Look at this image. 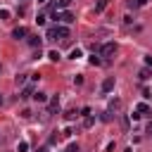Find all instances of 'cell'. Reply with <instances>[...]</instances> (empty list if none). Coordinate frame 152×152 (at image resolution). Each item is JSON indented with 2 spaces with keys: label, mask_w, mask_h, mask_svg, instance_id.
Instances as JSON below:
<instances>
[{
  "label": "cell",
  "mask_w": 152,
  "mask_h": 152,
  "mask_svg": "<svg viewBox=\"0 0 152 152\" xmlns=\"http://www.w3.org/2000/svg\"><path fill=\"white\" fill-rule=\"evenodd\" d=\"M48 38L55 40V38H69V28L66 26H52L48 28Z\"/></svg>",
  "instance_id": "1"
},
{
  "label": "cell",
  "mask_w": 152,
  "mask_h": 152,
  "mask_svg": "<svg viewBox=\"0 0 152 152\" xmlns=\"http://www.w3.org/2000/svg\"><path fill=\"white\" fill-rule=\"evenodd\" d=\"M114 52H116V45H114V43H104V45L100 48V57H107V59H109Z\"/></svg>",
  "instance_id": "2"
},
{
  "label": "cell",
  "mask_w": 152,
  "mask_h": 152,
  "mask_svg": "<svg viewBox=\"0 0 152 152\" xmlns=\"http://www.w3.org/2000/svg\"><path fill=\"white\" fill-rule=\"evenodd\" d=\"M114 90V76H107L102 81V93H112Z\"/></svg>",
  "instance_id": "3"
},
{
  "label": "cell",
  "mask_w": 152,
  "mask_h": 152,
  "mask_svg": "<svg viewBox=\"0 0 152 152\" xmlns=\"http://www.w3.org/2000/svg\"><path fill=\"white\" fill-rule=\"evenodd\" d=\"M26 36H28L26 26H17V28L12 31V38H17V40H19V38H26Z\"/></svg>",
  "instance_id": "4"
},
{
  "label": "cell",
  "mask_w": 152,
  "mask_h": 152,
  "mask_svg": "<svg viewBox=\"0 0 152 152\" xmlns=\"http://www.w3.org/2000/svg\"><path fill=\"white\" fill-rule=\"evenodd\" d=\"M57 109H59V97L55 95V97H50V102H48V112H50V114H55Z\"/></svg>",
  "instance_id": "5"
},
{
  "label": "cell",
  "mask_w": 152,
  "mask_h": 152,
  "mask_svg": "<svg viewBox=\"0 0 152 152\" xmlns=\"http://www.w3.org/2000/svg\"><path fill=\"white\" fill-rule=\"evenodd\" d=\"M31 95H33V86H26V88L21 90V95H19V97H21V100H28Z\"/></svg>",
  "instance_id": "6"
},
{
  "label": "cell",
  "mask_w": 152,
  "mask_h": 152,
  "mask_svg": "<svg viewBox=\"0 0 152 152\" xmlns=\"http://www.w3.org/2000/svg\"><path fill=\"white\" fill-rule=\"evenodd\" d=\"M59 19H62L64 24H71V21H74V14H71V12H62V14H59Z\"/></svg>",
  "instance_id": "7"
},
{
  "label": "cell",
  "mask_w": 152,
  "mask_h": 152,
  "mask_svg": "<svg viewBox=\"0 0 152 152\" xmlns=\"http://www.w3.org/2000/svg\"><path fill=\"white\" fill-rule=\"evenodd\" d=\"M28 45L31 48H40V38L38 36H28Z\"/></svg>",
  "instance_id": "8"
},
{
  "label": "cell",
  "mask_w": 152,
  "mask_h": 152,
  "mask_svg": "<svg viewBox=\"0 0 152 152\" xmlns=\"http://www.w3.org/2000/svg\"><path fill=\"white\" fill-rule=\"evenodd\" d=\"M69 57H71V59H81V57H83V52H81V50H78V48H74V50H71V55H69Z\"/></svg>",
  "instance_id": "9"
},
{
  "label": "cell",
  "mask_w": 152,
  "mask_h": 152,
  "mask_svg": "<svg viewBox=\"0 0 152 152\" xmlns=\"http://www.w3.org/2000/svg\"><path fill=\"white\" fill-rule=\"evenodd\" d=\"M138 76H140V81H147V78H150V69H147V66H145V69H140V74H138Z\"/></svg>",
  "instance_id": "10"
},
{
  "label": "cell",
  "mask_w": 152,
  "mask_h": 152,
  "mask_svg": "<svg viewBox=\"0 0 152 152\" xmlns=\"http://www.w3.org/2000/svg\"><path fill=\"white\" fill-rule=\"evenodd\" d=\"M33 97H36V102H48V95L45 93H33Z\"/></svg>",
  "instance_id": "11"
},
{
  "label": "cell",
  "mask_w": 152,
  "mask_h": 152,
  "mask_svg": "<svg viewBox=\"0 0 152 152\" xmlns=\"http://www.w3.org/2000/svg\"><path fill=\"white\" fill-rule=\"evenodd\" d=\"M104 7H107V0H97L95 2V12H102Z\"/></svg>",
  "instance_id": "12"
},
{
  "label": "cell",
  "mask_w": 152,
  "mask_h": 152,
  "mask_svg": "<svg viewBox=\"0 0 152 152\" xmlns=\"http://www.w3.org/2000/svg\"><path fill=\"white\" fill-rule=\"evenodd\" d=\"M71 5V0H57V10H66Z\"/></svg>",
  "instance_id": "13"
},
{
  "label": "cell",
  "mask_w": 152,
  "mask_h": 152,
  "mask_svg": "<svg viewBox=\"0 0 152 152\" xmlns=\"http://www.w3.org/2000/svg\"><path fill=\"white\" fill-rule=\"evenodd\" d=\"M93 124H95V119H93V116H90V114H88V116H86V119H83V126H86V128H90V126H93Z\"/></svg>",
  "instance_id": "14"
},
{
  "label": "cell",
  "mask_w": 152,
  "mask_h": 152,
  "mask_svg": "<svg viewBox=\"0 0 152 152\" xmlns=\"http://www.w3.org/2000/svg\"><path fill=\"white\" fill-rule=\"evenodd\" d=\"M48 57H50L52 62H57V59H59V52H57V50H50V52H48Z\"/></svg>",
  "instance_id": "15"
},
{
  "label": "cell",
  "mask_w": 152,
  "mask_h": 152,
  "mask_svg": "<svg viewBox=\"0 0 152 152\" xmlns=\"http://www.w3.org/2000/svg\"><path fill=\"white\" fill-rule=\"evenodd\" d=\"M26 76H28V74H19V76H17V86H24V83H26Z\"/></svg>",
  "instance_id": "16"
},
{
  "label": "cell",
  "mask_w": 152,
  "mask_h": 152,
  "mask_svg": "<svg viewBox=\"0 0 152 152\" xmlns=\"http://www.w3.org/2000/svg\"><path fill=\"white\" fill-rule=\"evenodd\" d=\"M109 109H121V100H112L109 102Z\"/></svg>",
  "instance_id": "17"
},
{
  "label": "cell",
  "mask_w": 152,
  "mask_h": 152,
  "mask_svg": "<svg viewBox=\"0 0 152 152\" xmlns=\"http://www.w3.org/2000/svg\"><path fill=\"white\" fill-rule=\"evenodd\" d=\"M138 112H140V114H147V112H150V107H147L145 102H140V104H138Z\"/></svg>",
  "instance_id": "18"
},
{
  "label": "cell",
  "mask_w": 152,
  "mask_h": 152,
  "mask_svg": "<svg viewBox=\"0 0 152 152\" xmlns=\"http://www.w3.org/2000/svg\"><path fill=\"white\" fill-rule=\"evenodd\" d=\"M26 150H28V142H24V140H21V142L17 145V152H26Z\"/></svg>",
  "instance_id": "19"
},
{
  "label": "cell",
  "mask_w": 152,
  "mask_h": 152,
  "mask_svg": "<svg viewBox=\"0 0 152 152\" xmlns=\"http://www.w3.org/2000/svg\"><path fill=\"white\" fill-rule=\"evenodd\" d=\"M59 138H62V135H59V133H57V131H55V133H52V135H50V142H52V145H55V142H59Z\"/></svg>",
  "instance_id": "20"
},
{
  "label": "cell",
  "mask_w": 152,
  "mask_h": 152,
  "mask_svg": "<svg viewBox=\"0 0 152 152\" xmlns=\"http://www.w3.org/2000/svg\"><path fill=\"white\" fill-rule=\"evenodd\" d=\"M64 152H78V142H71V145H69Z\"/></svg>",
  "instance_id": "21"
},
{
  "label": "cell",
  "mask_w": 152,
  "mask_h": 152,
  "mask_svg": "<svg viewBox=\"0 0 152 152\" xmlns=\"http://www.w3.org/2000/svg\"><path fill=\"white\" fill-rule=\"evenodd\" d=\"M64 116H66V119H69V121H71V119H76V116H78V114H76V109H71V112H66V114H64Z\"/></svg>",
  "instance_id": "22"
},
{
  "label": "cell",
  "mask_w": 152,
  "mask_h": 152,
  "mask_svg": "<svg viewBox=\"0 0 152 152\" xmlns=\"http://www.w3.org/2000/svg\"><path fill=\"white\" fill-rule=\"evenodd\" d=\"M7 17H10V12L7 10H0V19H7Z\"/></svg>",
  "instance_id": "23"
},
{
  "label": "cell",
  "mask_w": 152,
  "mask_h": 152,
  "mask_svg": "<svg viewBox=\"0 0 152 152\" xmlns=\"http://www.w3.org/2000/svg\"><path fill=\"white\" fill-rule=\"evenodd\" d=\"M145 64H147V66H152V57H145Z\"/></svg>",
  "instance_id": "24"
},
{
  "label": "cell",
  "mask_w": 152,
  "mask_h": 152,
  "mask_svg": "<svg viewBox=\"0 0 152 152\" xmlns=\"http://www.w3.org/2000/svg\"><path fill=\"white\" fill-rule=\"evenodd\" d=\"M145 131H147V133H150V135H152V121H150V124H147V128H145Z\"/></svg>",
  "instance_id": "25"
},
{
  "label": "cell",
  "mask_w": 152,
  "mask_h": 152,
  "mask_svg": "<svg viewBox=\"0 0 152 152\" xmlns=\"http://www.w3.org/2000/svg\"><path fill=\"white\" fill-rule=\"evenodd\" d=\"M135 2H138V7H142V5L147 2V0H135Z\"/></svg>",
  "instance_id": "26"
},
{
  "label": "cell",
  "mask_w": 152,
  "mask_h": 152,
  "mask_svg": "<svg viewBox=\"0 0 152 152\" xmlns=\"http://www.w3.org/2000/svg\"><path fill=\"white\" fill-rule=\"evenodd\" d=\"M36 152H48V147H38V150H36Z\"/></svg>",
  "instance_id": "27"
},
{
  "label": "cell",
  "mask_w": 152,
  "mask_h": 152,
  "mask_svg": "<svg viewBox=\"0 0 152 152\" xmlns=\"http://www.w3.org/2000/svg\"><path fill=\"white\" fill-rule=\"evenodd\" d=\"M0 104H2V95H0Z\"/></svg>",
  "instance_id": "28"
},
{
  "label": "cell",
  "mask_w": 152,
  "mask_h": 152,
  "mask_svg": "<svg viewBox=\"0 0 152 152\" xmlns=\"http://www.w3.org/2000/svg\"><path fill=\"white\" fill-rule=\"evenodd\" d=\"M40 2H48V0H40Z\"/></svg>",
  "instance_id": "29"
}]
</instances>
